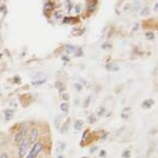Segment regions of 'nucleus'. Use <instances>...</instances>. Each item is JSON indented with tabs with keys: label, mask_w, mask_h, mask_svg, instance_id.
I'll return each instance as SVG.
<instances>
[{
	"label": "nucleus",
	"mask_w": 158,
	"mask_h": 158,
	"mask_svg": "<svg viewBox=\"0 0 158 158\" xmlns=\"http://www.w3.org/2000/svg\"><path fill=\"white\" fill-rule=\"evenodd\" d=\"M0 158H8V155H7V153H2L1 155H0Z\"/></svg>",
	"instance_id": "12"
},
{
	"label": "nucleus",
	"mask_w": 158,
	"mask_h": 158,
	"mask_svg": "<svg viewBox=\"0 0 158 158\" xmlns=\"http://www.w3.org/2000/svg\"><path fill=\"white\" fill-rule=\"evenodd\" d=\"M89 135V130H87L86 132L83 135V139H87V136Z\"/></svg>",
	"instance_id": "13"
},
{
	"label": "nucleus",
	"mask_w": 158,
	"mask_h": 158,
	"mask_svg": "<svg viewBox=\"0 0 158 158\" xmlns=\"http://www.w3.org/2000/svg\"><path fill=\"white\" fill-rule=\"evenodd\" d=\"M106 150H102V151L100 152V156H101V157H102V156H106Z\"/></svg>",
	"instance_id": "14"
},
{
	"label": "nucleus",
	"mask_w": 158,
	"mask_h": 158,
	"mask_svg": "<svg viewBox=\"0 0 158 158\" xmlns=\"http://www.w3.org/2000/svg\"><path fill=\"white\" fill-rule=\"evenodd\" d=\"M14 117V112L11 111V110H7L6 112L4 113V119H5V121H10Z\"/></svg>",
	"instance_id": "6"
},
{
	"label": "nucleus",
	"mask_w": 158,
	"mask_h": 158,
	"mask_svg": "<svg viewBox=\"0 0 158 158\" xmlns=\"http://www.w3.org/2000/svg\"><path fill=\"white\" fill-rule=\"evenodd\" d=\"M103 112H104V108H99V110H98V113H97V115H98V116H101V115H103Z\"/></svg>",
	"instance_id": "10"
},
{
	"label": "nucleus",
	"mask_w": 158,
	"mask_h": 158,
	"mask_svg": "<svg viewBox=\"0 0 158 158\" xmlns=\"http://www.w3.org/2000/svg\"><path fill=\"white\" fill-rule=\"evenodd\" d=\"M84 158H85V157H84ZM86 158H87V157H86Z\"/></svg>",
	"instance_id": "19"
},
{
	"label": "nucleus",
	"mask_w": 158,
	"mask_h": 158,
	"mask_svg": "<svg viewBox=\"0 0 158 158\" xmlns=\"http://www.w3.org/2000/svg\"><path fill=\"white\" fill-rule=\"evenodd\" d=\"M122 157L123 158H129L130 157V151L129 150H125L122 154Z\"/></svg>",
	"instance_id": "9"
},
{
	"label": "nucleus",
	"mask_w": 158,
	"mask_h": 158,
	"mask_svg": "<svg viewBox=\"0 0 158 158\" xmlns=\"http://www.w3.org/2000/svg\"><path fill=\"white\" fill-rule=\"evenodd\" d=\"M68 108H69V104H68L67 102H62L60 104V110L63 113H67L68 112Z\"/></svg>",
	"instance_id": "7"
},
{
	"label": "nucleus",
	"mask_w": 158,
	"mask_h": 158,
	"mask_svg": "<svg viewBox=\"0 0 158 158\" xmlns=\"http://www.w3.org/2000/svg\"><path fill=\"white\" fill-rule=\"evenodd\" d=\"M83 125H84V122H83V120H77L76 123H74V129L80 130L83 127Z\"/></svg>",
	"instance_id": "8"
},
{
	"label": "nucleus",
	"mask_w": 158,
	"mask_h": 158,
	"mask_svg": "<svg viewBox=\"0 0 158 158\" xmlns=\"http://www.w3.org/2000/svg\"><path fill=\"white\" fill-rule=\"evenodd\" d=\"M29 146L30 145H29L27 138L23 139L22 141L19 143V149H18V156H19V158H24L27 155Z\"/></svg>",
	"instance_id": "1"
},
{
	"label": "nucleus",
	"mask_w": 158,
	"mask_h": 158,
	"mask_svg": "<svg viewBox=\"0 0 158 158\" xmlns=\"http://www.w3.org/2000/svg\"><path fill=\"white\" fill-rule=\"evenodd\" d=\"M59 158H63V157H60V156H59Z\"/></svg>",
	"instance_id": "18"
},
{
	"label": "nucleus",
	"mask_w": 158,
	"mask_h": 158,
	"mask_svg": "<svg viewBox=\"0 0 158 158\" xmlns=\"http://www.w3.org/2000/svg\"><path fill=\"white\" fill-rule=\"evenodd\" d=\"M63 98H64L65 100H66L67 99V95H63Z\"/></svg>",
	"instance_id": "16"
},
{
	"label": "nucleus",
	"mask_w": 158,
	"mask_h": 158,
	"mask_svg": "<svg viewBox=\"0 0 158 158\" xmlns=\"http://www.w3.org/2000/svg\"><path fill=\"white\" fill-rule=\"evenodd\" d=\"M41 150H43V143L36 142L35 144L32 145V148L30 149L26 158H37L38 154L40 153Z\"/></svg>",
	"instance_id": "2"
},
{
	"label": "nucleus",
	"mask_w": 158,
	"mask_h": 158,
	"mask_svg": "<svg viewBox=\"0 0 158 158\" xmlns=\"http://www.w3.org/2000/svg\"><path fill=\"white\" fill-rule=\"evenodd\" d=\"M153 103H154V100L153 99H146L144 102H143L142 108L143 109H150V108H152Z\"/></svg>",
	"instance_id": "5"
},
{
	"label": "nucleus",
	"mask_w": 158,
	"mask_h": 158,
	"mask_svg": "<svg viewBox=\"0 0 158 158\" xmlns=\"http://www.w3.org/2000/svg\"><path fill=\"white\" fill-rule=\"evenodd\" d=\"M76 87H77V89H79V90H80V89H81V85H77V84H76Z\"/></svg>",
	"instance_id": "15"
},
{
	"label": "nucleus",
	"mask_w": 158,
	"mask_h": 158,
	"mask_svg": "<svg viewBox=\"0 0 158 158\" xmlns=\"http://www.w3.org/2000/svg\"><path fill=\"white\" fill-rule=\"evenodd\" d=\"M25 135H26V129H25V128H23V129H21L19 132H18L17 135H16V136H15V142H16V143H20L23 139L26 138Z\"/></svg>",
	"instance_id": "4"
},
{
	"label": "nucleus",
	"mask_w": 158,
	"mask_h": 158,
	"mask_svg": "<svg viewBox=\"0 0 158 158\" xmlns=\"http://www.w3.org/2000/svg\"><path fill=\"white\" fill-rule=\"evenodd\" d=\"M89 120H90V123H94V122H95V117H94V115H91L90 117H89Z\"/></svg>",
	"instance_id": "11"
},
{
	"label": "nucleus",
	"mask_w": 158,
	"mask_h": 158,
	"mask_svg": "<svg viewBox=\"0 0 158 158\" xmlns=\"http://www.w3.org/2000/svg\"><path fill=\"white\" fill-rule=\"evenodd\" d=\"M38 136H40V130L37 128H31L30 131H29V135H28V142H29V145H33L35 143L37 142L38 139Z\"/></svg>",
	"instance_id": "3"
},
{
	"label": "nucleus",
	"mask_w": 158,
	"mask_h": 158,
	"mask_svg": "<svg viewBox=\"0 0 158 158\" xmlns=\"http://www.w3.org/2000/svg\"><path fill=\"white\" fill-rule=\"evenodd\" d=\"M0 148H1V141H0Z\"/></svg>",
	"instance_id": "17"
}]
</instances>
